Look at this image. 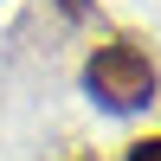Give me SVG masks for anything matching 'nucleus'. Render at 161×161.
I'll return each instance as SVG.
<instances>
[{
	"instance_id": "4",
	"label": "nucleus",
	"mask_w": 161,
	"mask_h": 161,
	"mask_svg": "<svg viewBox=\"0 0 161 161\" xmlns=\"http://www.w3.org/2000/svg\"><path fill=\"white\" fill-rule=\"evenodd\" d=\"M84 161H90V155H84Z\"/></svg>"
},
{
	"instance_id": "2",
	"label": "nucleus",
	"mask_w": 161,
	"mask_h": 161,
	"mask_svg": "<svg viewBox=\"0 0 161 161\" xmlns=\"http://www.w3.org/2000/svg\"><path fill=\"white\" fill-rule=\"evenodd\" d=\"M123 161H161V136H136L123 148Z\"/></svg>"
},
{
	"instance_id": "1",
	"label": "nucleus",
	"mask_w": 161,
	"mask_h": 161,
	"mask_svg": "<svg viewBox=\"0 0 161 161\" xmlns=\"http://www.w3.org/2000/svg\"><path fill=\"white\" fill-rule=\"evenodd\" d=\"M84 90L103 103V110L129 116V110H148L155 90H161V64L148 52V39L136 32H116V39H97L84 58Z\"/></svg>"
},
{
	"instance_id": "3",
	"label": "nucleus",
	"mask_w": 161,
	"mask_h": 161,
	"mask_svg": "<svg viewBox=\"0 0 161 161\" xmlns=\"http://www.w3.org/2000/svg\"><path fill=\"white\" fill-rule=\"evenodd\" d=\"M90 7V0H58V13H84Z\"/></svg>"
}]
</instances>
